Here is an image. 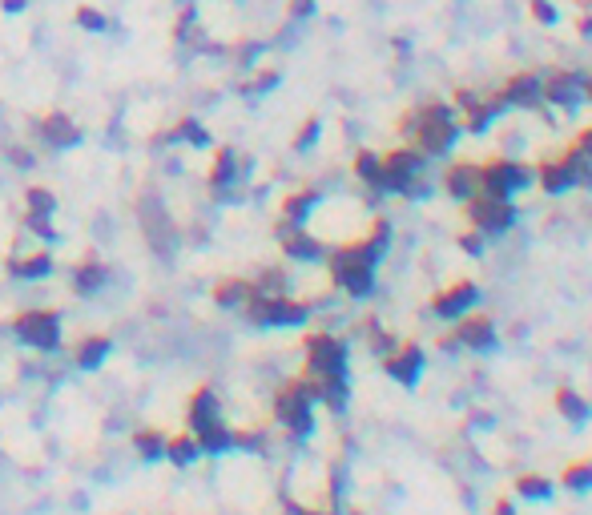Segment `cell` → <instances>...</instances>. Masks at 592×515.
<instances>
[{
    "label": "cell",
    "mask_w": 592,
    "mask_h": 515,
    "mask_svg": "<svg viewBox=\"0 0 592 515\" xmlns=\"http://www.w3.org/2000/svg\"><path fill=\"white\" fill-rule=\"evenodd\" d=\"M399 134L411 137V145H416L423 157H444V154H451V145L459 142L464 129H459L456 105H447V101H423L411 114H403Z\"/></svg>",
    "instance_id": "cell-1"
},
{
    "label": "cell",
    "mask_w": 592,
    "mask_h": 515,
    "mask_svg": "<svg viewBox=\"0 0 592 515\" xmlns=\"http://www.w3.org/2000/svg\"><path fill=\"white\" fill-rule=\"evenodd\" d=\"M383 262V250H375L366 238L343 242V246L326 250V270L331 282L343 290L346 298H371L375 294V266Z\"/></svg>",
    "instance_id": "cell-2"
},
{
    "label": "cell",
    "mask_w": 592,
    "mask_h": 515,
    "mask_svg": "<svg viewBox=\"0 0 592 515\" xmlns=\"http://www.w3.org/2000/svg\"><path fill=\"white\" fill-rule=\"evenodd\" d=\"M315 402H318V387L310 374H298V379L282 382L275 391V419L278 427H286L295 439H310L315 435Z\"/></svg>",
    "instance_id": "cell-3"
},
{
    "label": "cell",
    "mask_w": 592,
    "mask_h": 515,
    "mask_svg": "<svg viewBox=\"0 0 592 515\" xmlns=\"http://www.w3.org/2000/svg\"><path fill=\"white\" fill-rule=\"evenodd\" d=\"M242 318L258 331H298V326L310 322V306L290 294H254L242 306Z\"/></svg>",
    "instance_id": "cell-4"
},
{
    "label": "cell",
    "mask_w": 592,
    "mask_h": 515,
    "mask_svg": "<svg viewBox=\"0 0 592 515\" xmlns=\"http://www.w3.org/2000/svg\"><path fill=\"white\" fill-rule=\"evenodd\" d=\"M61 326H65L61 311H53V306H33V311H21L13 318V339L36 354H53V351H61V342H65Z\"/></svg>",
    "instance_id": "cell-5"
},
{
    "label": "cell",
    "mask_w": 592,
    "mask_h": 515,
    "mask_svg": "<svg viewBox=\"0 0 592 515\" xmlns=\"http://www.w3.org/2000/svg\"><path fill=\"white\" fill-rule=\"evenodd\" d=\"M423 165H427V157H423L416 145H399V149H391V154H383V190L403 193V198H419Z\"/></svg>",
    "instance_id": "cell-6"
},
{
    "label": "cell",
    "mask_w": 592,
    "mask_h": 515,
    "mask_svg": "<svg viewBox=\"0 0 592 515\" xmlns=\"http://www.w3.org/2000/svg\"><path fill=\"white\" fill-rule=\"evenodd\" d=\"M303 354H306L303 374H310V379H323V374H346V359H351L346 342L331 331L303 334Z\"/></svg>",
    "instance_id": "cell-7"
},
{
    "label": "cell",
    "mask_w": 592,
    "mask_h": 515,
    "mask_svg": "<svg viewBox=\"0 0 592 515\" xmlns=\"http://www.w3.org/2000/svg\"><path fill=\"white\" fill-rule=\"evenodd\" d=\"M532 185V165L512 162V157H496V162L479 165V193L492 198H516Z\"/></svg>",
    "instance_id": "cell-8"
},
{
    "label": "cell",
    "mask_w": 592,
    "mask_h": 515,
    "mask_svg": "<svg viewBox=\"0 0 592 515\" xmlns=\"http://www.w3.org/2000/svg\"><path fill=\"white\" fill-rule=\"evenodd\" d=\"M464 213L472 222V230H479L484 238L507 233L516 226V202L512 198H492V193H472L464 202Z\"/></svg>",
    "instance_id": "cell-9"
},
{
    "label": "cell",
    "mask_w": 592,
    "mask_h": 515,
    "mask_svg": "<svg viewBox=\"0 0 592 515\" xmlns=\"http://www.w3.org/2000/svg\"><path fill=\"white\" fill-rule=\"evenodd\" d=\"M451 334H456L459 351H472V354H487L500 346V331H496V322L487 314H464Z\"/></svg>",
    "instance_id": "cell-10"
},
{
    "label": "cell",
    "mask_w": 592,
    "mask_h": 515,
    "mask_svg": "<svg viewBox=\"0 0 592 515\" xmlns=\"http://www.w3.org/2000/svg\"><path fill=\"white\" fill-rule=\"evenodd\" d=\"M275 233H278L282 254H286L290 262H303V266H310V262H323L326 258V246L306 226H290V222H278Z\"/></svg>",
    "instance_id": "cell-11"
},
{
    "label": "cell",
    "mask_w": 592,
    "mask_h": 515,
    "mask_svg": "<svg viewBox=\"0 0 592 515\" xmlns=\"http://www.w3.org/2000/svg\"><path fill=\"white\" fill-rule=\"evenodd\" d=\"M479 306V286L472 278H464V282H451L447 290H439L436 298H431V311H436L444 322H459L464 314H472Z\"/></svg>",
    "instance_id": "cell-12"
},
{
    "label": "cell",
    "mask_w": 592,
    "mask_h": 515,
    "mask_svg": "<svg viewBox=\"0 0 592 515\" xmlns=\"http://www.w3.org/2000/svg\"><path fill=\"white\" fill-rule=\"evenodd\" d=\"M544 81V101L557 109H580V101H585V73L577 69H557L548 73Z\"/></svg>",
    "instance_id": "cell-13"
},
{
    "label": "cell",
    "mask_w": 592,
    "mask_h": 515,
    "mask_svg": "<svg viewBox=\"0 0 592 515\" xmlns=\"http://www.w3.org/2000/svg\"><path fill=\"white\" fill-rule=\"evenodd\" d=\"M423 367H427V354H423L419 342H399L387 359H383V371H387L399 387H416L423 379Z\"/></svg>",
    "instance_id": "cell-14"
},
{
    "label": "cell",
    "mask_w": 592,
    "mask_h": 515,
    "mask_svg": "<svg viewBox=\"0 0 592 515\" xmlns=\"http://www.w3.org/2000/svg\"><path fill=\"white\" fill-rule=\"evenodd\" d=\"M242 157H238V149H230V145H222L218 154H214V162H210V173H206V185H210V193L214 198H230V190L242 182Z\"/></svg>",
    "instance_id": "cell-15"
},
{
    "label": "cell",
    "mask_w": 592,
    "mask_h": 515,
    "mask_svg": "<svg viewBox=\"0 0 592 515\" xmlns=\"http://www.w3.org/2000/svg\"><path fill=\"white\" fill-rule=\"evenodd\" d=\"M500 101L507 109H540L544 105V81L540 73H512L500 89Z\"/></svg>",
    "instance_id": "cell-16"
},
{
    "label": "cell",
    "mask_w": 592,
    "mask_h": 515,
    "mask_svg": "<svg viewBox=\"0 0 592 515\" xmlns=\"http://www.w3.org/2000/svg\"><path fill=\"white\" fill-rule=\"evenodd\" d=\"M222 399H218V391L214 387H197L190 402H186V431L190 435H197V431H206V427H214V423H222Z\"/></svg>",
    "instance_id": "cell-17"
},
{
    "label": "cell",
    "mask_w": 592,
    "mask_h": 515,
    "mask_svg": "<svg viewBox=\"0 0 592 515\" xmlns=\"http://www.w3.org/2000/svg\"><path fill=\"white\" fill-rule=\"evenodd\" d=\"M36 134H41V142L49 149H73L81 142V125L73 121L65 109H53V114H45L36 121Z\"/></svg>",
    "instance_id": "cell-18"
},
{
    "label": "cell",
    "mask_w": 592,
    "mask_h": 515,
    "mask_svg": "<svg viewBox=\"0 0 592 515\" xmlns=\"http://www.w3.org/2000/svg\"><path fill=\"white\" fill-rule=\"evenodd\" d=\"M8 278L16 282H45L53 274V254L49 250H33V254H13L8 258Z\"/></svg>",
    "instance_id": "cell-19"
},
{
    "label": "cell",
    "mask_w": 592,
    "mask_h": 515,
    "mask_svg": "<svg viewBox=\"0 0 592 515\" xmlns=\"http://www.w3.org/2000/svg\"><path fill=\"white\" fill-rule=\"evenodd\" d=\"M210 298H214V306H218V311H242V306L254 298V282H250V278H238V274L222 278V282H214Z\"/></svg>",
    "instance_id": "cell-20"
},
{
    "label": "cell",
    "mask_w": 592,
    "mask_h": 515,
    "mask_svg": "<svg viewBox=\"0 0 592 515\" xmlns=\"http://www.w3.org/2000/svg\"><path fill=\"white\" fill-rule=\"evenodd\" d=\"M504 109L507 105L500 101V93H496V97H479L472 109H464V121H459V129H464V134H487Z\"/></svg>",
    "instance_id": "cell-21"
},
{
    "label": "cell",
    "mask_w": 592,
    "mask_h": 515,
    "mask_svg": "<svg viewBox=\"0 0 592 515\" xmlns=\"http://www.w3.org/2000/svg\"><path fill=\"white\" fill-rule=\"evenodd\" d=\"M444 190H447V198H456V202H467L472 193H479V165H472V162L447 165Z\"/></svg>",
    "instance_id": "cell-22"
},
{
    "label": "cell",
    "mask_w": 592,
    "mask_h": 515,
    "mask_svg": "<svg viewBox=\"0 0 592 515\" xmlns=\"http://www.w3.org/2000/svg\"><path fill=\"white\" fill-rule=\"evenodd\" d=\"M109 354H113V339H109V334H101V331L97 334H85V339L73 346V362H77L81 371H97Z\"/></svg>",
    "instance_id": "cell-23"
},
{
    "label": "cell",
    "mask_w": 592,
    "mask_h": 515,
    "mask_svg": "<svg viewBox=\"0 0 592 515\" xmlns=\"http://www.w3.org/2000/svg\"><path fill=\"white\" fill-rule=\"evenodd\" d=\"M532 182L540 185V190L548 193V198H560V193L577 190V185H572L568 165H564V162H540V165L532 170Z\"/></svg>",
    "instance_id": "cell-24"
},
{
    "label": "cell",
    "mask_w": 592,
    "mask_h": 515,
    "mask_svg": "<svg viewBox=\"0 0 592 515\" xmlns=\"http://www.w3.org/2000/svg\"><path fill=\"white\" fill-rule=\"evenodd\" d=\"M109 282V270L101 266L97 258H85L73 266V278H69V286H73V294H81V298H89V294H97L101 286Z\"/></svg>",
    "instance_id": "cell-25"
},
{
    "label": "cell",
    "mask_w": 592,
    "mask_h": 515,
    "mask_svg": "<svg viewBox=\"0 0 592 515\" xmlns=\"http://www.w3.org/2000/svg\"><path fill=\"white\" fill-rule=\"evenodd\" d=\"M552 402H557V415H560L568 427H585L588 419H592L588 399L580 395V391H572V387H560L557 395H552Z\"/></svg>",
    "instance_id": "cell-26"
},
{
    "label": "cell",
    "mask_w": 592,
    "mask_h": 515,
    "mask_svg": "<svg viewBox=\"0 0 592 515\" xmlns=\"http://www.w3.org/2000/svg\"><path fill=\"white\" fill-rule=\"evenodd\" d=\"M166 431L162 427H137L134 435H129V443H134V451L141 463H166Z\"/></svg>",
    "instance_id": "cell-27"
},
{
    "label": "cell",
    "mask_w": 592,
    "mask_h": 515,
    "mask_svg": "<svg viewBox=\"0 0 592 515\" xmlns=\"http://www.w3.org/2000/svg\"><path fill=\"white\" fill-rule=\"evenodd\" d=\"M318 202H323V193H318V190L286 193V198H282V222H290V226H306L310 213L318 210Z\"/></svg>",
    "instance_id": "cell-28"
},
{
    "label": "cell",
    "mask_w": 592,
    "mask_h": 515,
    "mask_svg": "<svg viewBox=\"0 0 592 515\" xmlns=\"http://www.w3.org/2000/svg\"><path fill=\"white\" fill-rule=\"evenodd\" d=\"M197 447H202V459H218L226 451H234V427L226 423H214V427H206V431H197Z\"/></svg>",
    "instance_id": "cell-29"
},
{
    "label": "cell",
    "mask_w": 592,
    "mask_h": 515,
    "mask_svg": "<svg viewBox=\"0 0 592 515\" xmlns=\"http://www.w3.org/2000/svg\"><path fill=\"white\" fill-rule=\"evenodd\" d=\"M351 170H355V177H359L366 190L387 193V190H383V154H375V149H359V154H355V162H351Z\"/></svg>",
    "instance_id": "cell-30"
},
{
    "label": "cell",
    "mask_w": 592,
    "mask_h": 515,
    "mask_svg": "<svg viewBox=\"0 0 592 515\" xmlns=\"http://www.w3.org/2000/svg\"><path fill=\"white\" fill-rule=\"evenodd\" d=\"M197 459H202V447H197V439L190 431H177V435L166 439V463L174 467H194Z\"/></svg>",
    "instance_id": "cell-31"
},
{
    "label": "cell",
    "mask_w": 592,
    "mask_h": 515,
    "mask_svg": "<svg viewBox=\"0 0 592 515\" xmlns=\"http://www.w3.org/2000/svg\"><path fill=\"white\" fill-rule=\"evenodd\" d=\"M318 387V402L331 411H343L346 399H351V382H346V374H323V379H315Z\"/></svg>",
    "instance_id": "cell-32"
},
{
    "label": "cell",
    "mask_w": 592,
    "mask_h": 515,
    "mask_svg": "<svg viewBox=\"0 0 592 515\" xmlns=\"http://www.w3.org/2000/svg\"><path fill=\"white\" fill-rule=\"evenodd\" d=\"M560 487L564 491H572V495H588L592 491V459H577V463L564 467Z\"/></svg>",
    "instance_id": "cell-33"
},
{
    "label": "cell",
    "mask_w": 592,
    "mask_h": 515,
    "mask_svg": "<svg viewBox=\"0 0 592 515\" xmlns=\"http://www.w3.org/2000/svg\"><path fill=\"white\" fill-rule=\"evenodd\" d=\"M169 137H174V142H182V145H190V149H206V145H210V129H206L197 117H182L174 129H169Z\"/></svg>",
    "instance_id": "cell-34"
},
{
    "label": "cell",
    "mask_w": 592,
    "mask_h": 515,
    "mask_svg": "<svg viewBox=\"0 0 592 515\" xmlns=\"http://www.w3.org/2000/svg\"><path fill=\"white\" fill-rule=\"evenodd\" d=\"M516 495H520V500H532V503H548L552 500V480L548 475H520V480H516Z\"/></svg>",
    "instance_id": "cell-35"
},
{
    "label": "cell",
    "mask_w": 592,
    "mask_h": 515,
    "mask_svg": "<svg viewBox=\"0 0 592 515\" xmlns=\"http://www.w3.org/2000/svg\"><path fill=\"white\" fill-rule=\"evenodd\" d=\"M25 213L53 218V213H56V193L49 190V185H28V190H25Z\"/></svg>",
    "instance_id": "cell-36"
},
{
    "label": "cell",
    "mask_w": 592,
    "mask_h": 515,
    "mask_svg": "<svg viewBox=\"0 0 592 515\" xmlns=\"http://www.w3.org/2000/svg\"><path fill=\"white\" fill-rule=\"evenodd\" d=\"M250 282H254V294H286V270L266 266L258 278H250Z\"/></svg>",
    "instance_id": "cell-37"
},
{
    "label": "cell",
    "mask_w": 592,
    "mask_h": 515,
    "mask_svg": "<svg viewBox=\"0 0 592 515\" xmlns=\"http://www.w3.org/2000/svg\"><path fill=\"white\" fill-rule=\"evenodd\" d=\"M278 81H282V73H278V69H258V73H254V77L246 81V85L238 89V93H242V97H266L270 89H278Z\"/></svg>",
    "instance_id": "cell-38"
},
{
    "label": "cell",
    "mask_w": 592,
    "mask_h": 515,
    "mask_svg": "<svg viewBox=\"0 0 592 515\" xmlns=\"http://www.w3.org/2000/svg\"><path fill=\"white\" fill-rule=\"evenodd\" d=\"M560 162L568 165L572 185H585V190H588V185H592V162H588V157H580L577 149H564V157H560Z\"/></svg>",
    "instance_id": "cell-39"
},
{
    "label": "cell",
    "mask_w": 592,
    "mask_h": 515,
    "mask_svg": "<svg viewBox=\"0 0 592 515\" xmlns=\"http://www.w3.org/2000/svg\"><path fill=\"white\" fill-rule=\"evenodd\" d=\"M73 21H77V29H85V33H105L109 29V16L101 13V8H93V5H77Z\"/></svg>",
    "instance_id": "cell-40"
},
{
    "label": "cell",
    "mask_w": 592,
    "mask_h": 515,
    "mask_svg": "<svg viewBox=\"0 0 592 515\" xmlns=\"http://www.w3.org/2000/svg\"><path fill=\"white\" fill-rule=\"evenodd\" d=\"M318 134H323V121L318 117H306L303 125H298V134H295V154H306V149H315L318 145Z\"/></svg>",
    "instance_id": "cell-41"
},
{
    "label": "cell",
    "mask_w": 592,
    "mask_h": 515,
    "mask_svg": "<svg viewBox=\"0 0 592 515\" xmlns=\"http://www.w3.org/2000/svg\"><path fill=\"white\" fill-rule=\"evenodd\" d=\"M528 13L536 25H544V29H552V25L560 21V8L552 5V0H528Z\"/></svg>",
    "instance_id": "cell-42"
},
{
    "label": "cell",
    "mask_w": 592,
    "mask_h": 515,
    "mask_svg": "<svg viewBox=\"0 0 592 515\" xmlns=\"http://www.w3.org/2000/svg\"><path fill=\"white\" fill-rule=\"evenodd\" d=\"M25 233H33V238H41V242H53L56 238V230H53V218H41V213H25Z\"/></svg>",
    "instance_id": "cell-43"
},
{
    "label": "cell",
    "mask_w": 592,
    "mask_h": 515,
    "mask_svg": "<svg viewBox=\"0 0 592 515\" xmlns=\"http://www.w3.org/2000/svg\"><path fill=\"white\" fill-rule=\"evenodd\" d=\"M363 238L371 242L375 250H383V254H387V246H391V222H387V218H375V222H371V230H366Z\"/></svg>",
    "instance_id": "cell-44"
},
{
    "label": "cell",
    "mask_w": 592,
    "mask_h": 515,
    "mask_svg": "<svg viewBox=\"0 0 592 515\" xmlns=\"http://www.w3.org/2000/svg\"><path fill=\"white\" fill-rule=\"evenodd\" d=\"M484 233H479V230H467V233H459V238H456V246L459 250H464V254H472V258H479V254H484Z\"/></svg>",
    "instance_id": "cell-45"
},
{
    "label": "cell",
    "mask_w": 592,
    "mask_h": 515,
    "mask_svg": "<svg viewBox=\"0 0 592 515\" xmlns=\"http://www.w3.org/2000/svg\"><path fill=\"white\" fill-rule=\"evenodd\" d=\"M318 13V0H286V16L290 21H310Z\"/></svg>",
    "instance_id": "cell-46"
},
{
    "label": "cell",
    "mask_w": 592,
    "mask_h": 515,
    "mask_svg": "<svg viewBox=\"0 0 592 515\" xmlns=\"http://www.w3.org/2000/svg\"><path fill=\"white\" fill-rule=\"evenodd\" d=\"M366 342H371V351H375V354H383V359H387V354L395 351V346H399V342H395L387 331H379V326H375V331L366 334Z\"/></svg>",
    "instance_id": "cell-47"
},
{
    "label": "cell",
    "mask_w": 592,
    "mask_h": 515,
    "mask_svg": "<svg viewBox=\"0 0 592 515\" xmlns=\"http://www.w3.org/2000/svg\"><path fill=\"white\" fill-rule=\"evenodd\" d=\"M194 21H197V8H194V5L182 8V16H177V25H174V36H177V41H186V36L194 33Z\"/></svg>",
    "instance_id": "cell-48"
},
{
    "label": "cell",
    "mask_w": 592,
    "mask_h": 515,
    "mask_svg": "<svg viewBox=\"0 0 592 515\" xmlns=\"http://www.w3.org/2000/svg\"><path fill=\"white\" fill-rule=\"evenodd\" d=\"M572 149H577L580 157H588V162H592V125L580 129V134H577V142H572Z\"/></svg>",
    "instance_id": "cell-49"
},
{
    "label": "cell",
    "mask_w": 592,
    "mask_h": 515,
    "mask_svg": "<svg viewBox=\"0 0 592 515\" xmlns=\"http://www.w3.org/2000/svg\"><path fill=\"white\" fill-rule=\"evenodd\" d=\"M8 162H16L21 170H33V154H25V149H8Z\"/></svg>",
    "instance_id": "cell-50"
},
{
    "label": "cell",
    "mask_w": 592,
    "mask_h": 515,
    "mask_svg": "<svg viewBox=\"0 0 592 515\" xmlns=\"http://www.w3.org/2000/svg\"><path fill=\"white\" fill-rule=\"evenodd\" d=\"M577 33L585 36V41L592 36V13H580V16H577Z\"/></svg>",
    "instance_id": "cell-51"
},
{
    "label": "cell",
    "mask_w": 592,
    "mask_h": 515,
    "mask_svg": "<svg viewBox=\"0 0 592 515\" xmlns=\"http://www.w3.org/2000/svg\"><path fill=\"white\" fill-rule=\"evenodd\" d=\"M0 8H5L8 16H16V13H25L28 8V0H0Z\"/></svg>",
    "instance_id": "cell-52"
},
{
    "label": "cell",
    "mask_w": 592,
    "mask_h": 515,
    "mask_svg": "<svg viewBox=\"0 0 592 515\" xmlns=\"http://www.w3.org/2000/svg\"><path fill=\"white\" fill-rule=\"evenodd\" d=\"M492 515H520V511H516V503L512 500H500V503H496V511Z\"/></svg>",
    "instance_id": "cell-53"
},
{
    "label": "cell",
    "mask_w": 592,
    "mask_h": 515,
    "mask_svg": "<svg viewBox=\"0 0 592 515\" xmlns=\"http://www.w3.org/2000/svg\"><path fill=\"white\" fill-rule=\"evenodd\" d=\"M585 101L592 105V77H585Z\"/></svg>",
    "instance_id": "cell-54"
}]
</instances>
